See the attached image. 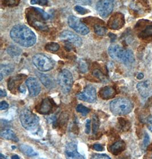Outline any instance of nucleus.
<instances>
[{"instance_id": "f257e3e1", "label": "nucleus", "mask_w": 152, "mask_h": 159, "mask_svg": "<svg viewBox=\"0 0 152 159\" xmlns=\"http://www.w3.org/2000/svg\"><path fill=\"white\" fill-rule=\"evenodd\" d=\"M12 40L23 47L33 46L37 41L34 33L28 26L23 25H17L10 31Z\"/></svg>"}, {"instance_id": "f03ea898", "label": "nucleus", "mask_w": 152, "mask_h": 159, "mask_svg": "<svg viewBox=\"0 0 152 159\" xmlns=\"http://www.w3.org/2000/svg\"><path fill=\"white\" fill-rule=\"evenodd\" d=\"M108 54L116 61H120L125 65H131L134 62L133 51L125 50L119 45H112L108 48Z\"/></svg>"}, {"instance_id": "7ed1b4c3", "label": "nucleus", "mask_w": 152, "mask_h": 159, "mask_svg": "<svg viewBox=\"0 0 152 159\" xmlns=\"http://www.w3.org/2000/svg\"><path fill=\"white\" fill-rule=\"evenodd\" d=\"M134 106L132 102L126 98H117L110 104V110L115 115H124L132 111Z\"/></svg>"}, {"instance_id": "20e7f679", "label": "nucleus", "mask_w": 152, "mask_h": 159, "mask_svg": "<svg viewBox=\"0 0 152 159\" xmlns=\"http://www.w3.org/2000/svg\"><path fill=\"white\" fill-rule=\"evenodd\" d=\"M19 118L22 127L29 131L35 130L39 123L38 116L28 109L23 110L21 112Z\"/></svg>"}, {"instance_id": "39448f33", "label": "nucleus", "mask_w": 152, "mask_h": 159, "mask_svg": "<svg viewBox=\"0 0 152 159\" xmlns=\"http://www.w3.org/2000/svg\"><path fill=\"white\" fill-rule=\"evenodd\" d=\"M33 63L38 70L43 72L50 71L54 67V62L48 56L42 54H37L33 56Z\"/></svg>"}, {"instance_id": "423d86ee", "label": "nucleus", "mask_w": 152, "mask_h": 159, "mask_svg": "<svg viewBox=\"0 0 152 159\" xmlns=\"http://www.w3.org/2000/svg\"><path fill=\"white\" fill-rule=\"evenodd\" d=\"M73 76L66 69L62 70L58 76V82L62 91L66 94L70 92L73 84Z\"/></svg>"}, {"instance_id": "0eeeda50", "label": "nucleus", "mask_w": 152, "mask_h": 159, "mask_svg": "<svg viewBox=\"0 0 152 159\" xmlns=\"http://www.w3.org/2000/svg\"><path fill=\"white\" fill-rule=\"evenodd\" d=\"M114 8V0H100L96 5V9L99 15L103 17H107L113 11Z\"/></svg>"}, {"instance_id": "6e6552de", "label": "nucleus", "mask_w": 152, "mask_h": 159, "mask_svg": "<svg viewBox=\"0 0 152 159\" xmlns=\"http://www.w3.org/2000/svg\"><path fill=\"white\" fill-rule=\"evenodd\" d=\"M68 24L71 28L81 35H86L89 33V29L75 16H70L68 17Z\"/></svg>"}, {"instance_id": "1a4fd4ad", "label": "nucleus", "mask_w": 152, "mask_h": 159, "mask_svg": "<svg viewBox=\"0 0 152 159\" xmlns=\"http://www.w3.org/2000/svg\"><path fill=\"white\" fill-rule=\"evenodd\" d=\"M77 98L84 102L94 103L96 101V89L91 86H87L82 93L77 95Z\"/></svg>"}, {"instance_id": "9d476101", "label": "nucleus", "mask_w": 152, "mask_h": 159, "mask_svg": "<svg viewBox=\"0 0 152 159\" xmlns=\"http://www.w3.org/2000/svg\"><path fill=\"white\" fill-rule=\"evenodd\" d=\"M125 24V19L123 14L117 13L114 14L108 21V26L113 30H119L122 28Z\"/></svg>"}, {"instance_id": "9b49d317", "label": "nucleus", "mask_w": 152, "mask_h": 159, "mask_svg": "<svg viewBox=\"0 0 152 159\" xmlns=\"http://www.w3.org/2000/svg\"><path fill=\"white\" fill-rule=\"evenodd\" d=\"M60 38L62 40L68 41V42L71 43L72 44L78 47L80 46L83 43V41L81 38L73 32L68 30H65L63 31L60 35Z\"/></svg>"}, {"instance_id": "f8f14e48", "label": "nucleus", "mask_w": 152, "mask_h": 159, "mask_svg": "<svg viewBox=\"0 0 152 159\" xmlns=\"http://www.w3.org/2000/svg\"><path fill=\"white\" fill-rule=\"evenodd\" d=\"M26 85L29 90L31 96H36L41 91V86L37 79L34 77L29 78L26 81Z\"/></svg>"}, {"instance_id": "ddd939ff", "label": "nucleus", "mask_w": 152, "mask_h": 159, "mask_svg": "<svg viewBox=\"0 0 152 159\" xmlns=\"http://www.w3.org/2000/svg\"><path fill=\"white\" fill-rule=\"evenodd\" d=\"M137 89L140 94L143 97L147 98L152 94V83L146 80L137 84Z\"/></svg>"}, {"instance_id": "4468645a", "label": "nucleus", "mask_w": 152, "mask_h": 159, "mask_svg": "<svg viewBox=\"0 0 152 159\" xmlns=\"http://www.w3.org/2000/svg\"><path fill=\"white\" fill-rule=\"evenodd\" d=\"M65 154L67 159H85V158L78 152L77 145L73 142H71L67 145Z\"/></svg>"}, {"instance_id": "2eb2a0df", "label": "nucleus", "mask_w": 152, "mask_h": 159, "mask_svg": "<svg viewBox=\"0 0 152 159\" xmlns=\"http://www.w3.org/2000/svg\"><path fill=\"white\" fill-rule=\"evenodd\" d=\"M53 101L49 99H44L40 105L38 106L37 111L39 113L42 115H47L50 113L53 108Z\"/></svg>"}, {"instance_id": "dca6fc26", "label": "nucleus", "mask_w": 152, "mask_h": 159, "mask_svg": "<svg viewBox=\"0 0 152 159\" xmlns=\"http://www.w3.org/2000/svg\"><path fill=\"white\" fill-rule=\"evenodd\" d=\"M100 96L105 100L112 99L116 95V91L112 87L105 86L102 87L99 91Z\"/></svg>"}, {"instance_id": "f3484780", "label": "nucleus", "mask_w": 152, "mask_h": 159, "mask_svg": "<svg viewBox=\"0 0 152 159\" xmlns=\"http://www.w3.org/2000/svg\"><path fill=\"white\" fill-rule=\"evenodd\" d=\"M126 145L123 141H118L109 147V151L114 155H119L125 150Z\"/></svg>"}, {"instance_id": "a211bd4d", "label": "nucleus", "mask_w": 152, "mask_h": 159, "mask_svg": "<svg viewBox=\"0 0 152 159\" xmlns=\"http://www.w3.org/2000/svg\"><path fill=\"white\" fill-rule=\"evenodd\" d=\"M38 76L42 83L43 84L46 88L51 89L54 87V81L48 75L39 73L38 74Z\"/></svg>"}, {"instance_id": "6ab92c4d", "label": "nucleus", "mask_w": 152, "mask_h": 159, "mask_svg": "<svg viewBox=\"0 0 152 159\" xmlns=\"http://www.w3.org/2000/svg\"><path fill=\"white\" fill-rule=\"evenodd\" d=\"M1 137L3 139H5L7 140H13L15 142H17L18 141V139L16 136V133L11 130H4L1 132L0 133Z\"/></svg>"}, {"instance_id": "aec40b11", "label": "nucleus", "mask_w": 152, "mask_h": 159, "mask_svg": "<svg viewBox=\"0 0 152 159\" xmlns=\"http://www.w3.org/2000/svg\"><path fill=\"white\" fill-rule=\"evenodd\" d=\"M19 149L22 151V152H23L26 156H35L38 155V153L29 145L22 144L19 146Z\"/></svg>"}, {"instance_id": "412c9836", "label": "nucleus", "mask_w": 152, "mask_h": 159, "mask_svg": "<svg viewBox=\"0 0 152 159\" xmlns=\"http://www.w3.org/2000/svg\"><path fill=\"white\" fill-rule=\"evenodd\" d=\"M139 37L142 39H146L147 38L151 37L152 36V24L148 25L146 28L143 30L139 34Z\"/></svg>"}, {"instance_id": "4be33fe9", "label": "nucleus", "mask_w": 152, "mask_h": 159, "mask_svg": "<svg viewBox=\"0 0 152 159\" xmlns=\"http://www.w3.org/2000/svg\"><path fill=\"white\" fill-rule=\"evenodd\" d=\"M7 51L9 56L12 57L19 56L21 53V50L19 47H17L16 46H11L8 47Z\"/></svg>"}, {"instance_id": "5701e85b", "label": "nucleus", "mask_w": 152, "mask_h": 159, "mask_svg": "<svg viewBox=\"0 0 152 159\" xmlns=\"http://www.w3.org/2000/svg\"><path fill=\"white\" fill-rule=\"evenodd\" d=\"M14 70V67L11 65H1V73L4 75H7L10 74Z\"/></svg>"}, {"instance_id": "b1692460", "label": "nucleus", "mask_w": 152, "mask_h": 159, "mask_svg": "<svg viewBox=\"0 0 152 159\" xmlns=\"http://www.w3.org/2000/svg\"><path fill=\"white\" fill-rule=\"evenodd\" d=\"M100 126V121L97 116L95 114L92 118V132L95 134L97 132Z\"/></svg>"}, {"instance_id": "393cba45", "label": "nucleus", "mask_w": 152, "mask_h": 159, "mask_svg": "<svg viewBox=\"0 0 152 159\" xmlns=\"http://www.w3.org/2000/svg\"><path fill=\"white\" fill-rule=\"evenodd\" d=\"M59 48V45L55 42H50L45 46V49L50 52H55L57 51Z\"/></svg>"}, {"instance_id": "a878e982", "label": "nucleus", "mask_w": 152, "mask_h": 159, "mask_svg": "<svg viewBox=\"0 0 152 159\" xmlns=\"http://www.w3.org/2000/svg\"><path fill=\"white\" fill-rule=\"evenodd\" d=\"M95 33L99 36H104L106 34L107 30L104 26H102L99 25H96L94 27Z\"/></svg>"}, {"instance_id": "bb28decb", "label": "nucleus", "mask_w": 152, "mask_h": 159, "mask_svg": "<svg viewBox=\"0 0 152 159\" xmlns=\"http://www.w3.org/2000/svg\"><path fill=\"white\" fill-rule=\"evenodd\" d=\"M76 109L77 112L82 113V115L83 116H86L89 112H90V110L88 108L86 107L82 104H79L76 107Z\"/></svg>"}, {"instance_id": "cd10ccee", "label": "nucleus", "mask_w": 152, "mask_h": 159, "mask_svg": "<svg viewBox=\"0 0 152 159\" xmlns=\"http://www.w3.org/2000/svg\"><path fill=\"white\" fill-rule=\"evenodd\" d=\"M2 1L6 5L14 6L19 3V0H2Z\"/></svg>"}, {"instance_id": "c85d7f7f", "label": "nucleus", "mask_w": 152, "mask_h": 159, "mask_svg": "<svg viewBox=\"0 0 152 159\" xmlns=\"http://www.w3.org/2000/svg\"><path fill=\"white\" fill-rule=\"evenodd\" d=\"M31 4L33 5L37 4V5L44 6L48 4V0H31Z\"/></svg>"}, {"instance_id": "c756f323", "label": "nucleus", "mask_w": 152, "mask_h": 159, "mask_svg": "<svg viewBox=\"0 0 152 159\" xmlns=\"http://www.w3.org/2000/svg\"><path fill=\"white\" fill-rule=\"evenodd\" d=\"M150 142V137L148 135V133H145V135H144V138H143V148H146L148 147V145H149Z\"/></svg>"}, {"instance_id": "7c9ffc66", "label": "nucleus", "mask_w": 152, "mask_h": 159, "mask_svg": "<svg viewBox=\"0 0 152 159\" xmlns=\"http://www.w3.org/2000/svg\"><path fill=\"white\" fill-rule=\"evenodd\" d=\"M75 10L76 12H77L80 14H83V15L85 14L88 12V10L86 9V8L80 6H78V5H77L75 7Z\"/></svg>"}, {"instance_id": "2f4dec72", "label": "nucleus", "mask_w": 152, "mask_h": 159, "mask_svg": "<svg viewBox=\"0 0 152 159\" xmlns=\"http://www.w3.org/2000/svg\"><path fill=\"white\" fill-rule=\"evenodd\" d=\"M92 159H111V158L109 156H108L106 154H96L93 155V156L91 158Z\"/></svg>"}, {"instance_id": "473e14b6", "label": "nucleus", "mask_w": 152, "mask_h": 159, "mask_svg": "<svg viewBox=\"0 0 152 159\" xmlns=\"http://www.w3.org/2000/svg\"><path fill=\"white\" fill-rule=\"evenodd\" d=\"M119 124L121 125V127L123 128H125L126 127H128V124H129V122L128 120H125V119L124 118H119Z\"/></svg>"}, {"instance_id": "72a5a7b5", "label": "nucleus", "mask_w": 152, "mask_h": 159, "mask_svg": "<svg viewBox=\"0 0 152 159\" xmlns=\"http://www.w3.org/2000/svg\"><path fill=\"white\" fill-rule=\"evenodd\" d=\"M146 125L149 130L152 132V115L148 117L146 121Z\"/></svg>"}, {"instance_id": "f704fd0d", "label": "nucleus", "mask_w": 152, "mask_h": 159, "mask_svg": "<svg viewBox=\"0 0 152 159\" xmlns=\"http://www.w3.org/2000/svg\"><path fill=\"white\" fill-rule=\"evenodd\" d=\"M85 132L87 134L89 133V132H91V120L89 119H88L86 121Z\"/></svg>"}, {"instance_id": "c9c22d12", "label": "nucleus", "mask_w": 152, "mask_h": 159, "mask_svg": "<svg viewBox=\"0 0 152 159\" xmlns=\"http://www.w3.org/2000/svg\"><path fill=\"white\" fill-rule=\"evenodd\" d=\"M8 107H9V104L5 101H2L1 102V104H0V110H6Z\"/></svg>"}, {"instance_id": "e433bc0d", "label": "nucleus", "mask_w": 152, "mask_h": 159, "mask_svg": "<svg viewBox=\"0 0 152 159\" xmlns=\"http://www.w3.org/2000/svg\"><path fill=\"white\" fill-rule=\"evenodd\" d=\"M93 148L97 151H103L104 150V147L101 144H96L93 145Z\"/></svg>"}, {"instance_id": "4c0bfd02", "label": "nucleus", "mask_w": 152, "mask_h": 159, "mask_svg": "<svg viewBox=\"0 0 152 159\" xmlns=\"http://www.w3.org/2000/svg\"><path fill=\"white\" fill-rule=\"evenodd\" d=\"M88 67H87V65H86L85 63H80V69L81 70V71L82 72H83V73H86V71H87V69Z\"/></svg>"}, {"instance_id": "58836bf2", "label": "nucleus", "mask_w": 152, "mask_h": 159, "mask_svg": "<svg viewBox=\"0 0 152 159\" xmlns=\"http://www.w3.org/2000/svg\"><path fill=\"white\" fill-rule=\"evenodd\" d=\"M77 1L82 3V4H87V5H89L91 4V0H77Z\"/></svg>"}, {"instance_id": "ea45409f", "label": "nucleus", "mask_w": 152, "mask_h": 159, "mask_svg": "<svg viewBox=\"0 0 152 159\" xmlns=\"http://www.w3.org/2000/svg\"><path fill=\"white\" fill-rule=\"evenodd\" d=\"M0 95H1V97H5L6 96V93L5 92V91L1 89L0 90Z\"/></svg>"}, {"instance_id": "a19ab883", "label": "nucleus", "mask_w": 152, "mask_h": 159, "mask_svg": "<svg viewBox=\"0 0 152 159\" xmlns=\"http://www.w3.org/2000/svg\"><path fill=\"white\" fill-rule=\"evenodd\" d=\"M143 76H144V75H143V73H139V74H137V78L138 79H139V80H141V79H142L143 78Z\"/></svg>"}, {"instance_id": "79ce46f5", "label": "nucleus", "mask_w": 152, "mask_h": 159, "mask_svg": "<svg viewBox=\"0 0 152 159\" xmlns=\"http://www.w3.org/2000/svg\"><path fill=\"white\" fill-rule=\"evenodd\" d=\"M11 159H19V157L18 156L16 155H14L11 157Z\"/></svg>"}, {"instance_id": "37998d69", "label": "nucleus", "mask_w": 152, "mask_h": 159, "mask_svg": "<svg viewBox=\"0 0 152 159\" xmlns=\"http://www.w3.org/2000/svg\"><path fill=\"white\" fill-rule=\"evenodd\" d=\"M148 150H152V144L151 145H150L149 146H148Z\"/></svg>"}, {"instance_id": "c03bdc74", "label": "nucleus", "mask_w": 152, "mask_h": 159, "mask_svg": "<svg viewBox=\"0 0 152 159\" xmlns=\"http://www.w3.org/2000/svg\"><path fill=\"white\" fill-rule=\"evenodd\" d=\"M0 158H1V159H6V158L5 156H4L3 155H2V153H1V154H0Z\"/></svg>"}, {"instance_id": "a18cd8bd", "label": "nucleus", "mask_w": 152, "mask_h": 159, "mask_svg": "<svg viewBox=\"0 0 152 159\" xmlns=\"http://www.w3.org/2000/svg\"><path fill=\"white\" fill-rule=\"evenodd\" d=\"M0 78H0V81H2V79H3V74L1 73H0Z\"/></svg>"}, {"instance_id": "49530a36", "label": "nucleus", "mask_w": 152, "mask_h": 159, "mask_svg": "<svg viewBox=\"0 0 152 159\" xmlns=\"http://www.w3.org/2000/svg\"></svg>"}]
</instances>
